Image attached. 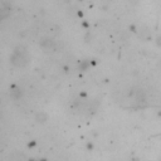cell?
Segmentation results:
<instances>
[{
    "instance_id": "obj_1",
    "label": "cell",
    "mask_w": 161,
    "mask_h": 161,
    "mask_svg": "<svg viewBox=\"0 0 161 161\" xmlns=\"http://www.w3.org/2000/svg\"><path fill=\"white\" fill-rule=\"evenodd\" d=\"M10 62L15 67H25L29 63V53L24 47H16L10 57Z\"/></svg>"
},
{
    "instance_id": "obj_2",
    "label": "cell",
    "mask_w": 161,
    "mask_h": 161,
    "mask_svg": "<svg viewBox=\"0 0 161 161\" xmlns=\"http://www.w3.org/2000/svg\"><path fill=\"white\" fill-rule=\"evenodd\" d=\"M39 45L45 50H54L55 49V40L52 38H42Z\"/></svg>"
},
{
    "instance_id": "obj_3",
    "label": "cell",
    "mask_w": 161,
    "mask_h": 161,
    "mask_svg": "<svg viewBox=\"0 0 161 161\" xmlns=\"http://www.w3.org/2000/svg\"><path fill=\"white\" fill-rule=\"evenodd\" d=\"M10 97L13 98V99H19L20 97H21V89L20 88H18L16 86H11V88H10Z\"/></svg>"
},
{
    "instance_id": "obj_4",
    "label": "cell",
    "mask_w": 161,
    "mask_h": 161,
    "mask_svg": "<svg viewBox=\"0 0 161 161\" xmlns=\"http://www.w3.org/2000/svg\"><path fill=\"white\" fill-rule=\"evenodd\" d=\"M48 118H49V116H48V113L44 112V111H40V112H38V113L35 114V121H36L38 123H44V122L48 121Z\"/></svg>"
},
{
    "instance_id": "obj_5",
    "label": "cell",
    "mask_w": 161,
    "mask_h": 161,
    "mask_svg": "<svg viewBox=\"0 0 161 161\" xmlns=\"http://www.w3.org/2000/svg\"><path fill=\"white\" fill-rule=\"evenodd\" d=\"M88 65H89V62H86V60H84V62H82V63L79 64V69H80V70H86V69L88 68Z\"/></svg>"
},
{
    "instance_id": "obj_6",
    "label": "cell",
    "mask_w": 161,
    "mask_h": 161,
    "mask_svg": "<svg viewBox=\"0 0 161 161\" xmlns=\"http://www.w3.org/2000/svg\"><path fill=\"white\" fill-rule=\"evenodd\" d=\"M30 161H45V160H30Z\"/></svg>"
}]
</instances>
